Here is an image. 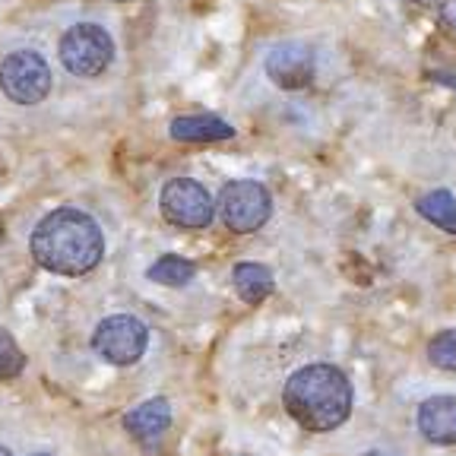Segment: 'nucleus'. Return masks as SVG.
<instances>
[{
  "label": "nucleus",
  "mask_w": 456,
  "mask_h": 456,
  "mask_svg": "<svg viewBox=\"0 0 456 456\" xmlns=\"http://www.w3.org/2000/svg\"><path fill=\"white\" fill-rule=\"evenodd\" d=\"M28 248L42 270L57 276H86L102 264L105 238L89 213L61 207L38 222Z\"/></svg>",
  "instance_id": "f257e3e1"
},
{
  "label": "nucleus",
  "mask_w": 456,
  "mask_h": 456,
  "mask_svg": "<svg viewBox=\"0 0 456 456\" xmlns=\"http://www.w3.org/2000/svg\"><path fill=\"white\" fill-rule=\"evenodd\" d=\"M282 403L295 421L311 435H330L349 421L355 393L352 380L336 364H305L285 380Z\"/></svg>",
  "instance_id": "f03ea898"
},
{
  "label": "nucleus",
  "mask_w": 456,
  "mask_h": 456,
  "mask_svg": "<svg viewBox=\"0 0 456 456\" xmlns=\"http://www.w3.org/2000/svg\"><path fill=\"white\" fill-rule=\"evenodd\" d=\"M61 64L73 73V77L93 79L111 67L114 61V38L105 26L99 22H77L64 32L61 38Z\"/></svg>",
  "instance_id": "7ed1b4c3"
},
{
  "label": "nucleus",
  "mask_w": 456,
  "mask_h": 456,
  "mask_svg": "<svg viewBox=\"0 0 456 456\" xmlns=\"http://www.w3.org/2000/svg\"><path fill=\"white\" fill-rule=\"evenodd\" d=\"M219 219L228 232L235 235H250L264 228L273 216V197L260 181H232L219 193Z\"/></svg>",
  "instance_id": "20e7f679"
},
{
  "label": "nucleus",
  "mask_w": 456,
  "mask_h": 456,
  "mask_svg": "<svg viewBox=\"0 0 456 456\" xmlns=\"http://www.w3.org/2000/svg\"><path fill=\"white\" fill-rule=\"evenodd\" d=\"M0 89L16 105H38L51 93V67L38 51H10L0 61Z\"/></svg>",
  "instance_id": "39448f33"
},
{
  "label": "nucleus",
  "mask_w": 456,
  "mask_h": 456,
  "mask_svg": "<svg viewBox=\"0 0 456 456\" xmlns=\"http://www.w3.org/2000/svg\"><path fill=\"white\" fill-rule=\"evenodd\" d=\"M146 342H150V330L134 314H111L93 333V349L108 364H118V368L140 362Z\"/></svg>",
  "instance_id": "423d86ee"
},
{
  "label": "nucleus",
  "mask_w": 456,
  "mask_h": 456,
  "mask_svg": "<svg viewBox=\"0 0 456 456\" xmlns=\"http://www.w3.org/2000/svg\"><path fill=\"white\" fill-rule=\"evenodd\" d=\"M159 207L162 216L178 228H209L216 216V203L209 197V191L200 181L193 178H171L162 187V197H159Z\"/></svg>",
  "instance_id": "0eeeda50"
},
{
  "label": "nucleus",
  "mask_w": 456,
  "mask_h": 456,
  "mask_svg": "<svg viewBox=\"0 0 456 456\" xmlns=\"http://www.w3.org/2000/svg\"><path fill=\"white\" fill-rule=\"evenodd\" d=\"M264 70L279 89H305V86L314 83L317 77V57L307 48L305 42H279L276 48L266 54Z\"/></svg>",
  "instance_id": "6e6552de"
},
{
  "label": "nucleus",
  "mask_w": 456,
  "mask_h": 456,
  "mask_svg": "<svg viewBox=\"0 0 456 456\" xmlns=\"http://www.w3.org/2000/svg\"><path fill=\"white\" fill-rule=\"evenodd\" d=\"M421 437L437 447H453L456 444V396H428L415 412Z\"/></svg>",
  "instance_id": "1a4fd4ad"
},
{
  "label": "nucleus",
  "mask_w": 456,
  "mask_h": 456,
  "mask_svg": "<svg viewBox=\"0 0 456 456\" xmlns=\"http://www.w3.org/2000/svg\"><path fill=\"white\" fill-rule=\"evenodd\" d=\"M171 425V406L165 396L146 399L140 406H134L127 415H124V428L136 437L140 444H152L168 431Z\"/></svg>",
  "instance_id": "9d476101"
},
{
  "label": "nucleus",
  "mask_w": 456,
  "mask_h": 456,
  "mask_svg": "<svg viewBox=\"0 0 456 456\" xmlns=\"http://www.w3.org/2000/svg\"><path fill=\"white\" fill-rule=\"evenodd\" d=\"M171 136L181 142H219L232 140L235 127L213 114H184V118L171 121Z\"/></svg>",
  "instance_id": "9b49d317"
},
{
  "label": "nucleus",
  "mask_w": 456,
  "mask_h": 456,
  "mask_svg": "<svg viewBox=\"0 0 456 456\" xmlns=\"http://www.w3.org/2000/svg\"><path fill=\"white\" fill-rule=\"evenodd\" d=\"M232 285H235L238 298H241L244 305H260V301L270 298L273 289H276L273 273L266 270L264 264H250V260H244V264H238L235 270H232Z\"/></svg>",
  "instance_id": "f8f14e48"
},
{
  "label": "nucleus",
  "mask_w": 456,
  "mask_h": 456,
  "mask_svg": "<svg viewBox=\"0 0 456 456\" xmlns=\"http://www.w3.org/2000/svg\"><path fill=\"white\" fill-rule=\"evenodd\" d=\"M415 209H419L421 219H428L431 225L444 228L447 235H456V193L453 191L437 187V191L415 200Z\"/></svg>",
  "instance_id": "ddd939ff"
},
{
  "label": "nucleus",
  "mask_w": 456,
  "mask_h": 456,
  "mask_svg": "<svg viewBox=\"0 0 456 456\" xmlns=\"http://www.w3.org/2000/svg\"><path fill=\"white\" fill-rule=\"evenodd\" d=\"M193 273H197V266H193L191 260H184V256H178V254H165V256H159L150 270H146V276L159 285H171V289H178V285L191 282Z\"/></svg>",
  "instance_id": "4468645a"
},
{
  "label": "nucleus",
  "mask_w": 456,
  "mask_h": 456,
  "mask_svg": "<svg viewBox=\"0 0 456 456\" xmlns=\"http://www.w3.org/2000/svg\"><path fill=\"white\" fill-rule=\"evenodd\" d=\"M428 362L447 374H456V327L441 330L428 339Z\"/></svg>",
  "instance_id": "2eb2a0df"
},
{
  "label": "nucleus",
  "mask_w": 456,
  "mask_h": 456,
  "mask_svg": "<svg viewBox=\"0 0 456 456\" xmlns=\"http://www.w3.org/2000/svg\"><path fill=\"white\" fill-rule=\"evenodd\" d=\"M26 370V355L10 336V330L0 327V380H16Z\"/></svg>",
  "instance_id": "dca6fc26"
},
{
  "label": "nucleus",
  "mask_w": 456,
  "mask_h": 456,
  "mask_svg": "<svg viewBox=\"0 0 456 456\" xmlns=\"http://www.w3.org/2000/svg\"><path fill=\"white\" fill-rule=\"evenodd\" d=\"M441 22L450 28V32H456V0H447L441 7Z\"/></svg>",
  "instance_id": "f3484780"
},
{
  "label": "nucleus",
  "mask_w": 456,
  "mask_h": 456,
  "mask_svg": "<svg viewBox=\"0 0 456 456\" xmlns=\"http://www.w3.org/2000/svg\"><path fill=\"white\" fill-rule=\"evenodd\" d=\"M419 4H441V7H444V4H447V0H419Z\"/></svg>",
  "instance_id": "a211bd4d"
},
{
  "label": "nucleus",
  "mask_w": 456,
  "mask_h": 456,
  "mask_svg": "<svg viewBox=\"0 0 456 456\" xmlns=\"http://www.w3.org/2000/svg\"><path fill=\"white\" fill-rule=\"evenodd\" d=\"M362 456H387V453H380V450H368V453H362Z\"/></svg>",
  "instance_id": "6ab92c4d"
},
{
  "label": "nucleus",
  "mask_w": 456,
  "mask_h": 456,
  "mask_svg": "<svg viewBox=\"0 0 456 456\" xmlns=\"http://www.w3.org/2000/svg\"><path fill=\"white\" fill-rule=\"evenodd\" d=\"M0 456H13V453H10V450H7V447H0Z\"/></svg>",
  "instance_id": "aec40b11"
},
{
  "label": "nucleus",
  "mask_w": 456,
  "mask_h": 456,
  "mask_svg": "<svg viewBox=\"0 0 456 456\" xmlns=\"http://www.w3.org/2000/svg\"><path fill=\"white\" fill-rule=\"evenodd\" d=\"M232 456H254V453H232Z\"/></svg>",
  "instance_id": "412c9836"
},
{
  "label": "nucleus",
  "mask_w": 456,
  "mask_h": 456,
  "mask_svg": "<svg viewBox=\"0 0 456 456\" xmlns=\"http://www.w3.org/2000/svg\"><path fill=\"white\" fill-rule=\"evenodd\" d=\"M36 456H51V453H36Z\"/></svg>",
  "instance_id": "4be33fe9"
}]
</instances>
